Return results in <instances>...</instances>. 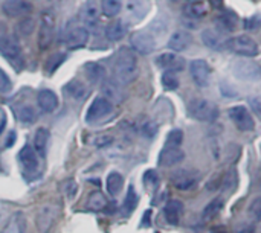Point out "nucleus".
<instances>
[{
    "label": "nucleus",
    "instance_id": "32",
    "mask_svg": "<svg viewBox=\"0 0 261 233\" xmlns=\"http://www.w3.org/2000/svg\"><path fill=\"white\" fill-rule=\"evenodd\" d=\"M121 85H118L116 82H106L102 87V92L106 95V99H109L112 104L113 102H119L122 99V92L119 89Z\"/></svg>",
    "mask_w": 261,
    "mask_h": 233
},
{
    "label": "nucleus",
    "instance_id": "31",
    "mask_svg": "<svg viewBox=\"0 0 261 233\" xmlns=\"http://www.w3.org/2000/svg\"><path fill=\"white\" fill-rule=\"evenodd\" d=\"M136 206H138V194H136L135 188L130 186L128 191H127V195H125V200L122 203L121 211H122L124 215H130L136 209Z\"/></svg>",
    "mask_w": 261,
    "mask_h": 233
},
{
    "label": "nucleus",
    "instance_id": "22",
    "mask_svg": "<svg viewBox=\"0 0 261 233\" xmlns=\"http://www.w3.org/2000/svg\"><path fill=\"white\" fill-rule=\"evenodd\" d=\"M37 102L38 107L43 113H52L57 107H58V98L52 90H41L37 96Z\"/></svg>",
    "mask_w": 261,
    "mask_h": 233
},
{
    "label": "nucleus",
    "instance_id": "13",
    "mask_svg": "<svg viewBox=\"0 0 261 233\" xmlns=\"http://www.w3.org/2000/svg\"><path fill=\"white\" fill-rule=\"evenodd\" d=\"M81 20L87 29H96L99 26V8L95 0H89L81 8Z\"/></svg>",
    "mask_w": 261,
    "mask_h": 233
},
{
    "label": "nucleus",
    "instance_id": "21",
    "mask_svg": "<svg viewBox=\"0 0 261 233\" xmlns=\"http://www.w3.org/2000/svg\"><path fill=\"white\" fill-rule=\"evenodd\" d=\"M193 41V35L188 31H177L171 35V38L168 40V47L174 52H180L185 50Z\"/></svg>",
    "mask_w": 261,
    "mask_h": 233
},
{
    "label": "nucleus",
    "instance_id": "12",
    "mask_svg": "<svg viewBox=\"0 0 261 233\" xmlns=\"http://www.w3.org/2000/svg\"><path fill=\"white\" fill-rule=\"evenodd\" d=\"M156 64L161 69H165L167 72H173V73L185 69V60L179 56L177 53H171V52L161 53L156 60Z\"/></svg>",
    "mask_w": 261,
    "mask_h": 233
},
{
    "label": "nucleus",
    "instance_id": "46",
    "mask_svg": "<svg viewBox=\"0 0 261 233\" xmlns=\"http://www.w3.org/2000/svg\"><path fill=\"white\" fill-rule=\"evenodd\" d=\"M261 27V18L258 15L251 17L248 20H245V29L246 31H258Z\"/></svg>",
    "mask_w": 261,
    "mask_h": 233
},
{
    "label": "nucleus",
    "instance_id": "49",
    "mask_svg": "<svg viewBox=\"0 0 261 233\" xmlns=\"http://www.w3.org/2000/svg\"><path fill=\"white\" fill-rule=\"evenodd\" d=\"M249 104H251V108L254 110V113L261 119V98H251Z\"/></svg>",
    "mask_w": 261,
    "mask_h": 233
},
{
    "label": "nucleus",
    "instance_id": "16",
    "mask_svg": "<svg viewBox=\"0 0 261 233\" xmlns=\"http://www.w3.org/2000/svg\"><path fill=\"white\" fill-rule=\"evenodd\" d=\"M184 159H185V153L180 148H164L159 154L158 163L159 166L170 168V166H176L182 163Z\"/></svg>",
    "mask_w": 261,
    "mask_h": 233
},
{
    "label": "nucleus",
    "instance_id": "51",
    "mask_svg": "<svg viewBox=\"0 0 261 233\" xmlns=\"http://www.w3.org/2000/svg\"><path fill=\"white\" fill-rule=\"evenodd\" d=\"M6 37V26L3 23H0V41Z\"/></svg>",
    "mask_w": 261,
    "mask_h": 233
},
{
    "label": "nucleus",
    "instance_id": "7",
    "mask_svg": "<svg viewBox=\"0 0 261 233\" xmlns=\"http://www.w3.org/2000/svg\"><path fill=\"white\" fill-rule=\"evenodd\" d=\"M231 121L234 122V125L243 131V133H249V131H254L255 128V121L251 114V111L245 107V105H237V107H232L229 108L228 111Z\"/></svg>",
    "mask_w": 261,
    "mask_h": 233
},
{
    "label": "nucleus",
    "instance_id": "25",
    "mask_svg": "<svg viewBox=\"0 0 261 233\" xmlns=\"http://www.w3.org/2000/svg\"><path fill=\"white\" fill-rule=\"evenodd\" d=\"M64 92L67 93V96H70L72 99H84L89 93V89L78 79H72L66 84Z\"/></svg>",
    "mask_w": 261,
    "mask_h": 233
},
{
    "label": "nucleus",
    "instance_id": "1",
    "mask_svg": "<svg viewBox=\"0 0 261 233\" xmlns=\"http://www.w3.org/2000/svg\"><path fill=\"white\" fill-rule=\"evenodd\" d=\"M138 75V58L133 50L124 47L118 52L113 64V78L118 85H127Z\"/></svg>",
    "mask_w": 261,
    "mask_h": 233
},
{
    "label": "nucleus",
    "instance_id": "3",
    "mask_svg": "<svg viewBox=\"0 0 261 233\" xmlns=\"http://www.w3.org/2000/svg\"><path fill=\"white\" fill-rule=\"evenodd\" d=\"M231 69H232L234 76L242 81H258L261 78V66L248 58L236 60Z\"/></svg>",
    "mask_w": 261,
    "mask_h": 233
},
{
    "label": "nucleus",
    "instance_id": "26",
    "mask_svg": "<svg viewBox=\"0 0 261 233\" xmlns=\"http://www.w3.org/2000/svg\"><path fill=\"white\" fill-rule=\"evenodd\" d=\"M148 11V0H128L127 2V12L130 17L139 20Z\"/></svg>",
    "mask_w": 261,
    "mask_h": 233
},
{
    "label": "nucleus",
    "instance_id": "35",
    "mask_svg": "<svg viewBox=\"0 0 261 233\" xmlns=\"http://www.w3.org/2000/svg\"><path fill=\"white\" fill-rule=\"evenodd\" d=\"M182 142H184V131L179 128H174L167 134L165 148H180Z\"/></svg>",
    "mask_w": 261,
    "mask_h": 233
},
{
    "label": "nucleus",
    "instance_id": "44",
    "mask_svg": "<svg viewBox=\"0 0 261 233\" xmlns=\"http://www.w3.org/2000/svg\"><path fill=\"white\" fill-rule=\"evenodd\" d=\"M112 142H113V136L112 134H98L93 139V145L98 147V148L109 147V145H112Z\"/></svg>",
    "mask_w": 261,
    "mask_h": 233
},
{
    "label": "nucleus",
    "instance_id": "33",
    "mask_svg": "<svg viewBox=\"0 0 261 233\" xmlns=\"http://www.w3.org/2000/svg\"><path fill=\"white\" fill-rule=\"evenodd\" d=\"M122 9V0H101V11L107 17H115Z\"/></svg>",
    "mask_w": 261,
    "mask_h": 233
},
{
    "label": "nucleus",
    "instance_id": "8",
    "mask_svg": "<svg viewBox=\"0 0 261 233\" xmlns=\"http://www.w3.org/2000/svg\"><path fill=\"white\" fill-rule=\"evenodd\" d=\"M112 111H113V104L109 99H106L102 96H98L89 105L87 113H86V121L89 124H95V122L101 121L102 118L109 116Z\"/></svg>",
    "mask_w": 261,
    "mask_h": 233
},
{
    "label": "nucleus",
    "instance_id": "28",
    "mask_svg": "<svg viewBox=\"0 0 261 233\" xmlns=\"http://www.w3.org/2000/svg\"><path fill=\"white\" fill-rule=\"evenodd\" d=\"M106 186H107L109 194H110L112 197H116V195L121 192L122 186H124V177H122L119 172L113 171V172H110V174L107 176Z\"/></svg>",
    "mask_w": 261,
    "mask_h": 233
},
{
    "label": "nucleus",
    "instance_id": "10",
    "mask_svg": "<svg viewBox=\"0 0 261 233\" xmlns=\"http://www.w3.org/2000/svg\"><path fill=\"white\" fill-rule=\"evenodd\" d=\"M190 75L199 87H206L211 78V67L205 60H194L190 63Z\"/></svg>",
    "mask_w": 261,
    "mask_h": 233
},
{
    "label": "nucleus",
    "instance_id": "14",
    "mask_svg": "<svg viewBox=\"0 0 261 233\" xmlns=\"http://www.w3.org/2000/svg\"><path fill=\"white\" fill-rule=\"evenodd\" d=\"M3 12L8 17H24L32 11V5L28 0H5L2 5Z\"/></svg>",
    "mask_w": 261,
    "mask_h": 233
},
{
    "label": "nucleus",
    "instance_id": "52",
    "mask_svg": "<svg viewBox=\"0 0 261 233\" xmlns=\"http://www.w3.org/2000/svg\"><path fill=\"white\" fill-rule=\"evenodd\" d=\"M14 139H15V133H9V137L6 140V147H9L11 143H14Z\"/></svg>",
    "mask_w": 261,
    "mask_h": 233
},
{
    "label": "nucleus",
    "instance_id": "29",
    "mask_svg": "<svg viewBox=\"0 0 261 233\" xmlns=\"http://www.w3.org/2000/svg\"><path fill=\"white\" fill-rule=\"evenodd\" d=\"M124 35H125V24L121 20H115L106 27V37L110 41H119L122 40Z\"/></svg>",
    "mask_w": 261,
    "mask_h": 233
},
{
    "label": "nucleus",
    "instance_id": "40",
    "mask_svg": "<svg viewBox=\"0 0 261 233\" xmlns=\"http://www.w3.org/2000/svg\"><path fill=\"white\" fill-rule=\"evenodd\" d=\"M18 118H20V121L23 122V124H32L34 121H35V111H34V108L32 107H29V105H24V107H21L20 110H18Z\"/></svg>",
    "mask_w": 261,
    "mask_h": 233
},
{
    "label": "nucleus",
    "instance_id": "48",
    "mask_svg": "<svg viewBox=\"0 0 261 233\" xmlns=\"http://www.w3.org/2000/svg\"><path fill=\"white\" fill-rule=\"evenodd\" d=\"M148 183H151V186H153V188H156V186H158V183H159V177H158L156 171H147V172H145V185H148Z\"/></svg>",
    "mask_w": 261,
    "mask_h": 233
},
{
    "label": "nucleus",
    "instance_id": "37",
    "mask_svg": "<svg viewBox=\"0 0 261 233\" xmlns=\"http://www.w3.org/2000/svg\"><path fill=\"white\" fill-rule=\"evenodd\" d=\"M248 215L251 218V221L254 223H261V197H255L249 208H248Z\"/></svg>",
    "mask_w": 261,
    "mask_h": 233
},
{
    "label": "nucleus",
    "instance_id": "20",
    "mask_svg": "<svg viewBox=\"0 0 261 233\" xmlns=\"http://www.w3.org/2000/svg\"><path fill=\"white\" fill-rule=\"evenodd\" d=\"M202 41L205 43L206 47L214 49V50H222L223 47H226V41L223 40L222 34L214 31V29H205L200 34Z\"/></svg>",
    "mask_w": 261,
    "mask_h": 233
},
{
    "label": "nucleus",
    "instance_id": "27",
    "mask_svg": "<svg viewBox=\"0 0 261 233\" xmlns=\"http://www.w3.org/2000/svg\"><path fill=\"white\" fill-rule=\"evenodd\" d=\"M26 229V220L23 214H15L14 217L9 218V221L5 224L0 233H24Z\"/></svg>",
    "mask_w": 261,
    "mask_h": 233
},
{
    "label": "nucleus",
    "instance_id": "53",
    "mask_svg": "<svg viewBox=\"0 0 261 233\" xmlns=\"http://www.w3.org/2000/svg\"><path fill=\"white\" fill-rule=\"evenodd\" d=\"M260 188H261V179H260Z\"/></svg>",
    "mask_w": 261,
    "mask_h": 233
},
{
    "label": "nucleus",
    "instance_id": "39",
    "mask_svg": "<svg viewBox=\"0 0 261 233\" xmlns=\"http://www.w3.org/2000/svg\"><path fill=\"white\" fill-rule=\"evenodd\" d=\"M162 85L167 90H174V89L179 87V79H177V76L173 72H165L162 75Z\"/></svg>",
    "mask_w": 261,
    "mask_h": 233
},
{
    "label": "nucleus",
    "instance_id": "38",
    "mask_svg": "<svg viewBox=\"0 0 261 233\" xmlns=\"http://www.w3.org/2000/svg\"><path fill=\"white\" fill-rule=\"evenodd\" d=\"M217 24L223 31H234V27H236V15L231 14V12H226V14H223V15L219 17Z\"/></svg>",
    "mask_w": 261,
    "mask_h": 233
},
{
    "label": "nucleus",
    "instance_id": "18",
    "mask_svg": "<svg viewBox=\"0 0 261 233\" xmlns=\"http://www.w3.org/2000/svg\"><path fill=\"white\" fill-rule=\"evenodd\" d=\"M182 214H184V205L182 201L179 200H170L165 208H164V215H165V220L168 224L171 226H177L180 223V218H182Z\"/></svg>",
    "mask_w": 261,
    "mask_h": 233
},
{
    "label": "nucleus",
    "instance_id": "47",
    "mask_svg": "<svg viewBox=\"0 0 261 233\" xmlns=\"http://www.w3.org/2000/svg\"><path fill=\"white\" fill-rule=\"evenodd\" d=\"M188 14H190L191 17H202V15L205 14L203 5H200V3H194V5H191V6H190V9H188Z\"/></svg>",
    "mask_w": 261,
    "mask_h": 233
},
{
    "label": "nucleus",
    "instance_id": "4",
    "mask_svg": "<svg viewBox=\"0 0 261 233\" xmlns=\"http://www.w3.org/2000/svg\"><path fill=\"white\" fill-rule=\"evenodd\" d=\"M226 47L240 56H255L258 53L257 43L248 35H239L226 41Z\"/></svg>",
    "mask_w": 261,
    "mask_h": 233
},
{
    "label": "nucleus",
    "instance_id": "19",
    "mask_svg": "<svg viewBox=\"0 0 261 233\" xmlns=\"http://www.w3.org/2000/svg\"><path fill=\"white\" fill-rule=\"evenodd\" d=\"M67 44L70 47H83L87 44L89 41V29L86 26H76L73 29H70L67 32V38H66Z\"/></svg>",
    "mask_w": 261,
    "mask_h": 233
},
{
    "label": "nucleus",
    "instance_id": "9",
    "mask_svg": "<svg viewBox=\"0 0 261 233\" xmlns=\"http://www.w3.org/2000/svg\"><path fill=\"white\" fill-rule=\"evenodd\" d=\"M60 215V208L55 206V205H46L43 206L37 217H35V224H37V229L40 233H46L50 230V227L54 226V223L57 221Z\"/></svg>",
    "mask_w": 261,
    "mask_h": 233
},
{
    "label": "nucleus",
    "instance_id": "34",
    "mask_svg": "<svg viewBox=\"0 0 261 233\" xmlns=\"http://www.w3.org/2000/svg\"><path fill=\"white\" fill-rule=\"evenodd\" d=\"M106 206H107V200L99 191H95V192L90 194L89 201H87V208L90 211H102Z\"/></svg>",
    "mask_w": 261,
    "mask_h": 233
},
{
    "label": "nucleus",
    "instance_id": "15",
    "mask_svg": "<svg viewBox=\"0 0 261 233\" xmlns=\"http://www.w3.org/2000/svg\"><path fill=\"white\" fill-rule=\"evenodd\" d=\"M171 182L173 185L180 189V191H190L197 185V176L193 171L187 169H179L171 174Z\"/></svg>",
    "mask_w": 261,
    "mask_h": 233
},
{
    "label": "nucleus",
    "instance_id": "2",
    "mask_svg": "<svg viewBox=\"0 0 261 233\" xmlns=\"http://www.w3.org/2000/svg\"><path fill=\"white\" fill-rule=\"evenodd\" d=\"M188 113L193 119H196L199 122H206V124L217 121V118L220 114L219 107L214 102H211L208 99H202V98L193 99L190 102Z\"/></svg>",
    "mask_w": 261,
    "mask_h": 233
},
{
    "label": "nucleus",
    "instance_id": "43",
    "mask_svg": "<svg viewBox=\"0 0 261 233\" xmlns=\"http://www.w3.org/2000/svg\"><path fill=\"white\" fill-rule=\"evenodd\" d=\"M141 133H142L147 139H151V137H154L156 133H158V125H156L153 121H148V122H145V124L142 125Z\"/></svg>",
    "mask_w": 261,
    "mask_h": 233
},
{
    "label": "nucleus",
    "instance_id": "50",
    "mask_svg": "<svg viewBox=\"0 0 261 233\" xmlns=\"http://www.w3.org/2000/svg\"><path fill=\"white\" fill-rule=\"evenodd\" d=\"M76 189H78V186H76V183H75L73 180L67 182L66 191H67V197H69V198H73V197L76 195Z\"/></svg>",
    "mask_w": 261,
    "mask_h": 233
},
{
    "label": "nucleus",
    "instance_id": "23",
    "mask_svg": "<svg viewBox=\"0 0 261 233\" xmlns=\"http://www.w3.org/2000/svg\"><path fill=\"white\" fill-rule=\"evenodd\" d=\"M47 145H49V130L44 127L37 128L34 133V147L32 148L35 150V153L40 157H44L46 151H47Z\"/></svg>",
    "mask_w": 261,
    "mask_h": 233
},
{
    "label": "nucleus",
    "instance_id": "42",
    "mask_svg": "<svg viewBox=\"0 0 261 233\" xmlns=\"http://www.w3.org/2000/svg\"><path fill=\"white\" fill-rule=\"evenodd\" d=\"M64 60H66V55H63V53H55V55L49 56V60H47V63H46V70H47V72H54L55 69H58V66H60Z\"/></svg>",
    "mask_w": 261,
    "mask_h": 233
},
{
    "label": "nucleus",
    "instance_id": "6",
    "mask_svg": "<svg viewBox=\"0 0 261 233\" xmlns=\"http://www.w3.org/2000/svg\"><path fill=\"white\" fill-rule=\"evenodd\" d=\"M55 32V15L50 11H44L41 14L40 20V29H38V44L40 49H47L52 43Z\"/></svg>",
    "mask_w": 261,
    "mask_h": 233
},
{
    "label": "nucleus",
    "instance_id": "30",
    "mask_svg": "<svg viewBox=\"0 0 261 233\" xmlns=\"http://www.w3.org/2000/svg\"><path fill=\"white\" fill-rule=\"evenodd\" d=\"M223 206H225L223 198H214L213 201H210V203L205 206V209H203V212H202V218H203L205 221L214 218V217L223 209Z\"/></svg>",
    "mask_w": 261,
    "mask_h": 233
},
{
    "label": "nucleus",
    "instance_id": "24",
    "mask_svg": "<svg viewBox=\"0 0 261 233\" xmlns=\"http://www.w3.org/2000/svg\"><path fill=\"white\" fill-rule=\"evenodd\" d=\"M84 75L89 79V82L96 84L106 78V69L98 63H87L84 66Z\"/></svg>",
    "mask_w": 261,
    "mask_h": 233
},
{
    "label": "nucleus",
    "instance_id": "17",
    "mask_svg": "<svg viewBox=\"0 0 261 233\" xmlns=\"http://www.w3.org/2000/svg\"><path fill=\"white\" fill-rule=\"evenodd\" d=\"M18 159H20V163L23 165V168L28 171V172H35L38 169V154L35 153V150L31 147V145H24L20 153H18Z\"/></svg>",
    "mask_w": 261,
    "mask_h": 233
},
{
    "label": "nucleus",
    "instance_id": "41",
    "mask_svg": "<svg viewBox=\"0 0 261 233\" xmlns=\"http://www.w3.org/2000/svg\"><path fill=\"white\" fill-rule=\"evenodd\" d=\"M222 183H223V188L226 191H232L237 186V172L234 168L225 176V179H222Z\"/></svg>",
    "mask_w": 261,
    "mask_h": 233
},
{
    "label": "nucleus",
    "instance_id": "45",
    "mask_svg": "<svg viewBox=\"0 0 261 233\" xmlns=\"http://www.w3.org/2000/svg\"><path fill=\"white\" fill-rule=\"evenodd\" d=\"M12 89V82L9 79V76L6 75V72L3 69H0V93H8Z\"/></svg>",
    "mask_w": 261,
    "mask_h": 233
},
{
    "label": "nucleus",
    "instance_id": "11",
    "mask_svg": "<svg viewBox=\"0 0 261 233\" xmlns=\"http://www.w3.org/2000/svg\"><path fill=\"white\" fill-rule=\"evenodd\" d=\"M130 43H132V47L141 55H148L156 47V40L153 38V35L144 31L135 32L130 38Z\"/></svg>",
    "mask_w": 261,
    "mask_h": 233
},
{
    "label": "nucleus",
    "instance_id": "5",
    "mask_svg": "<svg viewBox=\"0 0 261 233\" xmlns=\"http://www.w3.org/2000/svg\"><path fill=\"white\" fill-rule=\"evenodd\" d=\"M0 52L2 55L12 64L15 66L17 70L21 69L23 66V58H21V47L17 41L15 37H9L6 35L2 41H0Z\"/></svg>",
    "mask_w": 261,
    "mask_h": 233
},
{
    "label": "nucleus",
    "instance_id": "36",
    "mask_svg": "<svg viewBox=\"0 0 261 233\" xmlns=\"http://www.w3.org/2000/svg\"><path fill=\"white\" fill-rule=\"evenodd\" d=\"M35 29V20L31 17H23L17 24V32L21 37H29Z\"/></svg>",
    "mask_w": 261,
    "mask_h": 233
}]
</instances>
